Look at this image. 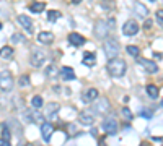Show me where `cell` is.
<instances>
[{
    "label": "cell",
    "mask_w": 163,
    "mask_h": 146,
    "mask_svg": "<svg viewBox=\"0 0 163 146\" xmlns=\"http://www.w3.org/2000/svg\"><path fill=\"white\" fill-rule=\"evenodd\" d=\"M18 83H20L21 88H28V86H30V78H28L26 75H23V76H20Z\"/></svg>",
    "instance_id": "obj_28"
},
{
    "label": "cell",
    "mask_w": 163,
    "mask_h": 146,
    "mask_svg": "<svg viewBox=\"0 0 163 146\" xmlns=\"http://www.w3.org/2000/svg\"><path fill=\"white\" fill-rule=\"evenodd\" d=\"M114 25H116V20L114 18H111V20H108V26L113 29V28H114Z\"/></svg>",
    "instance_id": "obj_33"
},
{
    "label": "cell",
    "mask_w": 163,
    "mask_h": 146,
    "mask_svg": "<svg viewBox=\"0 0 163 146\" xmlns=\"http://www.w3.org/2000/svg\"><path fill=\"white\" fill-rule=\"evenodd\" d=\"M121 114H122V117H124V120H127V122H131V120L134 119V115H132V112H131V109H127V107L122 109Z\"/></svg>",
    "instance_id": "obj_26"
},
{
    "label": "cell",
    "mask_w": 163,
    "mask_h": 146,
    "mask_svg": "<svg viewBox=\"0 0 163 146\" xmlns=\"http://www.w3.org/2000/svg\"><path fill=\"white\" fill-rule=\"evenodd\" d=\"M60 76H62V80H65V81H72V80L77 78L74 68H70V67H62L60 68Z\"/></svg>",
    "instance_id": "obj_15"
},
{
    "label": "cell",
    "mask_w": 163,
    "mask_h": 146,
    "mask_svg": "<svg viewBox=\"0 0 163 146\" xmlns=\"http://www.w3.org/2000/svg\"><path fill=\"white\" fill-rule=\"evenodd\" d=\"M44 8H46V3H44V2H34V3L30 5V10H31L33 13H41Z\"/></svg>",
    "instance_id": "obj_20"
},
{
    "label": "cell",
    "mask_w": 163,
    "mask_h": 146,
    "mask_svg": "<svg viewBox=\"0 0 163 146\" xmlns=\"http://www.w3.org/2000/svg\"><path fill=\"white\" fill-rule=\"evenodd\" d=\"M153 141H163L161 136H153Z\"/></svg>",
    "instance_id": "obj_36"
},
{
    "label": "cell",
    "mask_w": 163,
    "mask_h": 146,
    "mask_svg": "<svg viewBox=\"0 0 163 146\" xmlns=\"http://www.w3.org/2000/svg\"><path fill=\"white\" fill-rule=\"evenodd\" d=\"M0 29H2V25H0Z\"/></svg>",
    "instance_id": "obj_42"
},
{
    "label": "cell",
    "mask_w": 163,
    "mask_h": 146,
    "mask_svg": "<svg viewBox=\"0 0 163 146\" xmlns=\"http://www.w3.org/2000/svg\"><path fill=\"white\" fill-rule=\"evenodd\" d=\"M59 111H60V106L57 104V102H49V104H46V109H44V117L49 120H55L59 115Z\"/></svg>",
    "instance_id": "obj_4"
},
{
    "label": "cell",
    "mask_w": 163,
    "mask_h": 146,
    "mask_svg": "<svg viewBox=\"0 0 163 146\" xmlns=\"http://www.w3.org/2000/svg\"><path fill=\"white\" fill-rule=\"evenodd\" d=\"M101 128H103V131H106V133L114 135L117 131V120L114 119V117H106V119L103 120V123H101Z\"/></svg>",
    "instance_id": "obj_5"
},
{
    "label": "cell",
    "mask_w": 163,
    "mask_h": 146,
    "mask_svg": "<svg viewBox=\"0 0 163 146\" xmlns=\"http://www.w3.org/2000/svg\"><path fill=\"white\" fill-rule=\"evenodd\" d=\"M42 98L41 96H33L31 98V107H34V109H39V107H42Z\"/></svg>",
    "instance_id": "obj_23"
},
{
    "label": "cell",
    "mask_w": 163,
    "mask_h": 146,
    "mask_svg": "<svg viewBox=\"0 0 163 146\" xmlns=\"http://www.w3.org/2000/svg\"><path fill=\"white\" fill-rule=\"evenodd\" d=\"M109 34V26L108 23H104V21H96V25H95V36L98 39H104L106 36Z\"/></svg>",
    "instance_id": "obj_8"
},
{
    "label": "cell",
    "mask_w": 163,
    "mask_h": 146,
    "mask_svg": "<svg viewBox=\"0 0 163 146\" xmlns=\"http://www.w3.org/2000/svg\"><path fill=\"white\" fill-rule=\"evenodd\" d=\"M139 63L142 65V67H144L148 73H157V71H158V67H157V63H155L153 60H148V58H142V57H140V58H139Z\"/></svg>",
    "instance_id": "obj_12"
},
{
    "label": "cell",
    "mask_w": 163,
    "mask_h": 146,
    "mask_svg": "<svg viewBox=\"0 0 163 146\" xmlns=\"http://www.w3.org/2000/svg\"><path fill=\"white\" fill-rule=\"evenodd\" d=\"M96 99H98V89H95V88H90V89L87 93H83V96H82V101L85 104H90V102H93Z\"/></svg>",
    "instance_id": "obj_13"
},
{
    "label": "cell",
    "mask_w": 163,
    "mask_h": 146,
    "mask_svg": "<svg viewBox=\"0 0 163 146\" xmlns=\"http://www.w3.org/2000/svg\"><path fill=\"white\" fill-rule=\"evenodd\" d=\"M155 18H157L158 25H160V26H163V10H158L157 13H155Z\"/></svg>",
    "instance_id": "obj_30"
},
{
    "label": "cell",
    "mask_w": 163,
    "mask_h": 146,
    "mask_svg": "<svg viewBox=\"0 0 163 146\" xmlns=\"http://www.w3.org/2000/svg\"><path fill=\"white\" fill-rule=\"evenodd\" d=\"M140 115H142V117H145V119H152V117H153V112H150V111H144V112L140 114Z\"/></svg>",
    "instance_id": "obj_32"
},
{
    "label": "cell",
    "mask_w": 163,
    "mask_h": 146,
    "mask_svg": "<svg viewBox=\"0 0 163 146\" xmlns=\"http://www.w3.org/2000/svg\"><path fill=\"white\" fill-rule=\"evenodd\" d=\"M109 101L106 98H101V99H96V102L93 104V112L96 114H106L109 111Z\"/></svg>",
    "instance_id": "obj_9"
},
{
    "label": "cell",
    "mask_w": 163,
    "mask_h": 146,
    "mask_svg": "<svg viewBox=\"0 0 163 146\" xmlns=\"http://www.w3.org/2000/svg\"><path fill=\"white\" fill-rule=\"evenodd\" d=\"M79 120L83 123V125L90 127V125H93V123H95V117L91 115L90 112H82V114L79 115Z\"/></svg>",
    "instance_id": "obj_17"
},
{
    "label": "cell",
    "mask_w": 163,
    "mask_h": 146,
    "mask_svg": "<svg viewBox=\"0 0 163 146\" xmlns=\"http://www.w3.org/2000/svg\"><path fill=\"white\" fill-rule=\"evenodd\" d=\"M161 5H163V0H161Z\"/></svg>",
    "instance_id": "obj_44"
},
{
    "label": "cell",
    "mask_w": 163,
    "mask_h": 146,
    "mask_svg": "<svg viewBox=\"0 0 163 146\" xmlns=\"http://www.w3.org/2000/svg\"><path fill=\"white\" fill-rule=\"evenodd\" d=\"M38 41L42 44H52L54 42V34L51 31H42L38 34Z\"/></svg>",
    "instance_id": "obj_16"
},
{
    "label": "cell",
    "mask_w": 163,
    "mask_h": 146,
    "mask_svg": "<svg viewBox=\"0 0 163 146\" xmlns=\"http://www.w3.org/2000/svg\"><path fill=\"white\" fill-rule=\"evenodd\" d=\"M55 73H59L57 68H55V65H49V67L46 68V75H47V76H54Z\"/></svg>",
    "instance_id": "obj_29"
},
{
    "label": "cell",
    "mask_w": 163,
    "mask_h": 146,
    "mask_svg": "<svg viewBox=\"0 0 163 146\" xmlns=\"http://www.w3.org/2000/svg\"><path fill=\"white\" fill-rule=\"evenodd\" d=\"M134 11H136L137 16L140 18H145L147 15H148V8L144 5V3H136V7H134Z\"/></svg>",
    "instance_id": "obj_18"
},
{
    "label": "cell",
    "mask_w": 163,
    "mask_h": 146,
    "mask_svg": "<svg viewBox=\"0 0 163 146\" xmlns=\"http://www.w3.org/2000/svg\"><path fill=\"white\" fill-rule=\"evenodd\" d=\"M140 146H148V144H145V143H144V144H140Z\"/></svg>",
    "instance_id": "obj_40"
},
{
    "label": "cell",
    "mask_w": 163,
    "mask_h": 146,
    "mask_svg": "<svg viewBox=\"0 0 163 146\" xmlns=\"http://www.w3.org/2000/svg\"><path fill=\"white\" fill-rule=\"evenodd\" d=\"M148 2H150V3H153V2H155V0H148Z\"/></svg>",
    "instance_id": "obj_39"
},
{
    "label": "cell",
    "mask_w": 163,
    "mask_h": 146,
    "mask_svg": "<svg viewBox=\"0 0 163 146\" xmlns=\"http://www.w3.org/2000/svg\"><path fill=\"white\" fill-rule=\"evenodd\" d=\"M145 89H147V94L150 96V99H157V98H158L160 93H158V88L155 86V84H148Z\"/></svg>",
    "instance_id": "obj_19"
},
{
    "label": "cell",
    "mask_w": 163,
    "mask_h": 146,
    "mask_svg": "<svg viewBox=\"0 0 163 146\" xmlns=\"http://www.w3.org/2000/svg\"><path fill=\"white\" fill-rule=\"evenodd\" d=\"M127 52H129L132 57H137L140 54V49L137 46H127Z\"/></svg>",
    "instance_id": "obj_27"
},
{
    "label": "cell",
    "mask_w": 163,
    "mask_h": 146,
    "mask_svg": "<svg viewBox=\"0 0 163 146\" xmlns=\"http://www.w3.org/2000/svg\"><path fill=\"white\" fill-rule=\"evenodd\" d=\"M161 107H163V102H161Z\"/></svg>",
    "instance_id": "obj_43"
},
{
    "label": "cell",
    "mask_w": 163,
    "mask_h": 146,
    "mask_svg": "<svg viewBox=\"0 0 163 146\" xmlns=\"http://www.w3.org/2000/svg\"><path fill=\"white\" fill-rule=\"evenodd\" d=\"M13 55V49L12 47H2L0 49V57L2 58H10Z\"/></svg>",
    "instance_id": "obj_24"
},
{
    "label": "cell",
    "mask_w": 163,
    "mask_h": 146,
    "mask_svg": "<svg viewBox=\"0 0 163 146\" xmlns=\"http://www.w3.org/2000/svg\"><path fill=\"white\" fill-rule=\"evenodd\" d=\"M72 2H74V3H80V2H82V0H72Z\"/></svg>",
    "instance_id": "obj_38"
},
{
    "label": "cell",
    "mask_w": 163,
    "mask_h": 146,
    "mask_svg": "<svg viewBox=\"0 0 163 146\" xmlns=\"http://www.w3.org/2000/svg\"><path fill=\"white\" fill-rule=\"evenodd\" d=\"M60 18V11H57V10H49L47 11V21L49 23H55Z\"/></svg>",
    "instance_id": "obj_22"
},
{
    "label": "cell",
    "mask_w": 163,
    "mask_h": 146,
    "mask_svg": "<svg viewBox=\"0 0 163 146\" xmlns=\"http://www.w3.org/2000/svg\"><path fill=\"white\" fill-rule=\"evenodd\" d=\"M17 21L20 23V26H23V28H25L30 34H33L34 26H33V21H31V18L28 16V15H20V16L17 18Z\"/></svg>",
    "instance_id": "obj_11"
},
{
    "label": "cell",
    "mask_w": 163,
    "mask_h": 146,
    "mask_svg": "<svg viewBox=\"0 0 163 146\" xmlns=\"http://www.w3.org/2000/svg\"><path fill=\"white\" fill-rule=\"evenodd\" d=\"M13 84H15V81H13L12 73L8 70H3L2 73H0V89L8 93V91L13 89Z\"/></svg>",
    "instance_id": "obj_3"
},
{
    "label": "cell",
    "mask_w": 163,
    "mask_h": 146,
    "mask_svg": "<svg viewBox=\"0 0 163 146\" xmlns=\"http://www.w3.org/2000/svg\"><path fill=\"white\" fill-rule=\"evenodd\" d=\"M26 146H33V144H26Z\"/></svg>",
    "instance_id": "obj_41"
},
{
    "label": "cell",
    "mask_w": 163,
    "mask_h": 146,
    "mask_svg": "<svg viewBox=\"0 0 163 146\" xmlns=\"http://www.w3.org/2000/svg\"><path fill=\"white\" fill-rule=\"evenodd\" d=\"M98 146H106V144H104V140H103V138H101L100 141H98Z\"/></svg>",
    "instance_id": "obj_37"
},
{
    "label": "cell",
    "mask_w": 163,
    "mask_h": 146,
    "mask_svg": "<svg viewBox=\"0 0 163 146\" xmlns=\"http://www.w3.org/2000/svg\"><path fill=\"white\" fill-rule=\"evenodd\" d=\"M10 138H12L10 128L7 127V123H3V127H2V140H8L10 141Z\"/></svg>",
    "instance_id": "obj_25"
},
{
    "label": "cell",
    "mask_w": 163,
    "mask_h": 146,
    "mask_svg": "<svg viewBox=\"0 0 163 146\" xmlns=\"http://www.w3.org/2000/svg\"><path fill=\"white\" fill-rule=\"evenodd\" d=\"M126 70H127V65H126L124 60H121V58H113V60L108 62V71H109L111 76L119 78L126 73Z\"/></svg>",
    "instance_id": "obj_1"
},
{
    "label": "cell",
    "mask_w": 163,
    "mask_h": 146,
    "mask_svg": "<svg viewBox=\"0 0 163 146\" xmlns=\"http://www.w3.org/2000/svg\"><path fill=\"white\" fill-rule=\"evenodd\" d=\"M95 60H96V57L93 52H85L83 54V63H87V65H95Z\"/></svg>",
    "instance_id": "obj_21"
},
{
    "label": "cell",
    "mask_w": 163,
    "mask_h": 146,
    "mask_svg": "<svg viewBox=\"0 0 163 146\" xmlns=\"http://www.w3.org/2000/svg\"><path fill=\"white\" fill-rule=\"evenodd\" d=\"M139 33V23L137 21H134V20H129V21H126L124 26H122V34L124 36H136Z\"/></svg>",
    "instance_id": "obj_7"
},
{
    "label": "cell",
    "mask_w": 163,
    "mask_h": 146,
    "mask_svg": "<svg viewBox=\"0 0 163 146\" xmlns=\"http://www.w3.org/2000/svg\"><path fill=\"white\" fill-rule=\"evenodd\" d=\"M0 146H12V144L8 140H2V138H0Z\"/></svg>",
    "instance_id": "obj_34"
},
{
    "label": "cell",
    "mask_w": 163,
    "mask_h": 146,
    "mask_svg": "<svg viewBox=\"0 0 163 146\" xmlns=\"http://www.w3.org/2000/svg\"><path fill=\"white\" fill-rule=\"evenodd\" d=\"M44 62H46V54L42 52L41 49H34L33 54H31V60H30V63L33 65L34 68H39Z\"/></svg>",
    "instance_id": "obj_6"
},
{
    "label": "cell",
    "mask_w": 163,
    "mask_h": 146,
    "mask_svg": "<svg viewBox=\"0 0 163 146\" xmlns=\"http://www.w3.org/2000/svg\"><path fill=\"white\" fill-rule=\"evenodd\" d=\"M52 133H54V127H52V123H49V122L41 123V135H42V140H44L46 143L51 141Z\"/></svg>",
    "instance_id": "obj_10"
},
{
    "label": "cell",
    "mask_w": 163,
    "mask_h": 146,
    "mask_svg": "<svg viewBox=\"0 0 163 146\" xmlns=\"http://www.w3.org/2000/svg\"><path fill=\"white\" fill-rule=\"evenodd\" d=\"M12 41H13V42H25V38H23L21 34H13V36H12Z\"/></svg>",
    "instance_id": "obj_31"
},
{
    "label": "cell",
    "mask_w": 163,
    "mask_h": 146,
    "mask_svg": "<svg viewBox=\"0 0 163 146\" xmlns=\"http://www.w3.org/2000/svg\"><path fill=\"white\" fill-rule=\"evenodd\" d=\"M103 49H104V54L108 58H116L117 54L121 52V47H119V42L116 39H106L103 44Z\"/></svg>",
    "instance_id": "obj_2"
},
{
    "label": "cell",
    "mask_w": 163,
    "mask_h": 146,
    "mask_svg": "<svg viewBox=\"0 0 163 146\" xmlns=\"http://www.w3.org/2000/svg\"><path fill=\"white\" fill-rule=\"evenodd\" d=\"M150 28H152V21H150V20H148V21H147V23H145V29H150Z\"/></svg>",
    "instance_id": "obj_35"
},
{
    "label": "cell",
    "mask_w": 163,
    "mask_h": 146,
    "mask_svg": "<svg viewBox=\"0 0 163 146\" xmlns=\"http://www.w3.org/2000/svg\"><path fill=\"white\" fill-rule=\"evenodd\" d=\"M69 42L72 44V46H75V47H80V46L85 44V38L79 33H70L69 34Z\"/></svg>",
    "instance_id": "obj_14"
}]
</instances>
